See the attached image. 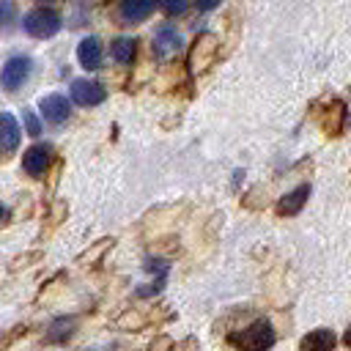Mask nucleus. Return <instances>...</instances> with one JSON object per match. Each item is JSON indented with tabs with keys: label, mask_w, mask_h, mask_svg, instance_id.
Instances as JSON below:
<instances>
[{
	"label": "nucleus",
	"mask_w": 351,
	"mask_h": 351,
	"mask_svg": "<svg viewBox=\"0 0 351 351\" xmlns=\"http://www.w3.org/2000/svg\"><path fill=\"white\" fill-rule=\"evenodd\" d=\"M228 343L239 351H269L277 343V332L269 318H255L250 326L228 335Z\"/></svg>",
	"instance_id": "obj_1"
},
{
	"label": "nucleus",
	"mask_w": 351,
	"mask_h": 351,
	"mask_svg": "<svg viewBox=\"0 0 351 351\" xmlns=\"http://www.w3.org/2000/svg\"><path fill=\"white\" fill-rule=\"evenodd\" d=\"M63 19L55 8H30L22 16V27L30 38H52L60 30Z\"/></svg>",
	"instance_id": "obj_2"
},
{
	"label": "nucleus",
	"mask_w": 351,
	"mask_h": 351,
	"mask_svg": "<svg viewBox=\"0 0 351 351\" xmlns=\"http://www.w3.org/2000/svg\"><path fill=\"white\" fill-rule=\"evenodd\" d=\"M217 47H219V41H217L214 33H208V30L200 33V36L195 38L192 49H189V71H192V74L206 71V69L214 63V58H217Z\"/></svg>",
	"instance_id": "obj_3"
},
{
	"label": "nucleus",
	"mask_w": 351,
	"mask_h": 351,
	"mask_svg": "<svg viewBox=\"0 0 351 351\" xmlns=\"http://www.w3.org/2000/svg\"><path fill=\"white\" fill-rule=\"evenodd\" d=\"M33 71V60L27 55H11L0 69V85L5 90H19Z\"/></svg>",
	"instance_id": "obj_4"
},
{
	"label": "nucleus",
	"mask_w": 351,
	"mask_h": 351,
	"mask_svg": "<svg viewBox=\"0 0 351 351\" xmlns=\"http://www.w3.org/2000/svg\"><path fill=\"white\" fill-rule=\"evenodd\" d=\"M181 47H184L181 33H178L173 25H159V27H156V33H154V38H151V49H154L156 58L167 60V58L178 55Z\"/></svg>",
	"instance_id": "obj_5"
},
{
	"label": "nucleus",
	"mask_w": 351,
	"mask_h": 351,
	"mask_svg": "<svg viewBox=\"0 0 351 351\" xmlns=\"http://www.w3.org/2000/svg\"><path fill=\"white\" fill-rule=\"evenodd\" d=\"M107 99V90L96 80H74L71 82V101L80 107H96Z\"/></svg>",
	"instance_id": "obj_6"
},
{
	"label": "nucleus",
	"mask_w": 351,
	"mask_h": 351,
	"mask_svg": "<svg viewBox=\"0 0 351 351\" xmlns=\"http://www.w3.org/2000/svg\"><path fill=\"white\" fill-rule=\"evenodd\" d=\"M38 110H41L44 121H49L52 126H60V123H66L69 115H71V101H69L63 93H49V96H44V99L38 101Z\"/></svg>",
	"instance_id": "obj_7"
},
{
	"label": "nucleus",
	"mask_w": 351,
	"mask_h": 351,
	"mask_svg": "<svg viewBox=\"0 0 351 351\" xmlns=\"http://www.w3.org/2000/svg\"><path fill=\"white\" fill-rule=\"evenodd\" d=\"M49 162H52V148L44 145V143H41V145H30V148L25 151V156H22V167H25V173L33 176V178H41V176L47 173Z\"/></svg>",
	"instance_id": "obj_8"
},
{
	"label": "nucleus",
	"mask_w": 351,
	"mask_h": 351,
	"mask_svg": "<svg viewBox=\"0 0 351 351\" xmlns=\"http://www.w3.org/2000/svg\"><path fill=\"white\" fill-rule=\"evenodd\" d=\"M77 60L85 71H96L101 66V41L96 36H85L77 44Z\"/></svg>",
	"instance_id": "obj_9"
},
{
	"label": "nucleus",
	"mask_w": 351,
	"mask_h": 351,
	"mask_svg": "<svg viewBox=\"0 0 351 351\" xmlns=\"http://www.w3.org/2000/svg\"><path fill=\"white\" fill-rule=\"evenodd\" d=\"M19 140H22V126H19L16 115L0 112V151H5V154L16 151Z\"/></svg>",
	"instance_id": "obj_10"
},
{
	"label": "nucleus",
	"mask_w": 351,
	"mask_h": 351,
	"mask_svg": "<svg viewBox=\"0 0 351 351\" xmlns=\"http://www.w3.org/2000/svg\"><path fill=\"white\" fill-rule=\"evenodd\" d=\"M307 197H310V184H299L296 189H291L288 195L280 197V203H277V214H280V217H296V214L304 208Z\"/></svg>",
	"instance_id": "obj_11"
},
{
	"label": "nucleus",
	"mask_w": 351,
	"mask_h": 351,
	"mask_svg": "<svg viewBox=\"0 0 351 351\" xmlns=\"http://www.w3.org/2000/svg\"><path fill=\"white\" fill-rule=\"evenodd\" d=\"M335 332L332 329H313V332H307L304 337H302V343H299V351H335Z\"/></svg>",
	"instance_id": "obj_12"
},
{
	"label": "nucleus",
	"mask_w": 351,
	"mask_h": 351,
	"mask_svg": "<svg viewBox=\"0 0 351 351\" xmlns=\"http://www.w3.org/2000/svg\"><path fill=\"white\" fill-rule=\"evenodd\" d=\"M154 5H156V0H121V16H123V22L134 25V22L148 19Z\"/></svg>",
	"instance_id": "obj_13"
},
{
	"label": "nucleus",
	"mask_w": 351,
	"mask_h": 351,
	"mask_svg": "<svg viewBox=\"0 0 351 351\" xmlns=\"http://www.w3.org/2000/svg\"><path fill=\"white\" fill-rule=\"evenodd\" d=\"M134 52H137V41L132 38V36H118V38H112V44H110V55L118 60V63H132L134 60Z\"/></svg>",
	"instance_id": "obj_14"
},
{
	"label": "nucleus",
	"mask_w": 351,
	"mask_h": 351,
	"mask_svg": "<svg viewBox=\"0 0 351 351\" xmlns=\"http://www.w3.org/2000/svg\"><path fill=\"white\" fill-rule=\"evenodd\" d=\"M71 332H74V318H55L49 332H47V340L49 343H63V340L71 337Z\"/></svg>",
	"instance_id": "obj_15"
},
{
	"label": "nucleus",
	"mask_w": 351,
	"mask_h": 351,
	"mask_svg": "<svg viewBox=\"0 0 351 351\" xmlns=\"http://www.w3.org/2000/svg\"><path fill=\"white\" fill-rule=\"evenodd\" d=\"M16 19V3L14 0H0V27H8Z\"/></svg>",
	"instance_id": "obj_16"
},
{
	"label": "nucleus",
	"mask_w": 351,
	"mask_h": 351,
	"mask_svg": "<svg viewBox=\"0 0 351 351\" xmlns=\"http://www.w3.org/2000/svg\"><path fill=\"white\" fill-rule=\"evenodd\" d=\"M167 16H181L186 11V0H156Z\"/></svg>",
	"instance_id": "obj_17"
},
{
	"label": "nucleus",
	"mask_w": 351,
	"mask_h": 351,
	"mask_svg": "<svg viewBox=\"0 0 351 351\" xmlns=\"http://www.w3.org/2000/svg\"><path fill=\"white\" fill-rule=\"evenodd\" d=\"M22 335H25V326H14V332H5V335H0V351H3L8 343H16Z\"/></svg>",
	"instance_id": "obj_18"
},
{
	"label": "nucleus",
	"mask_w": 351,
	"mask_h": 351,
	"mask_svg": "<svg viewBox=\"0 0 351 351\" xmlns=\"http://www.w3.org/2000/svg\"><path fill=\"white\" fill-rule=\"evenodd\" d=\"M25 126H27V132H30L33 137H38V134H41V121H38V118H36L30 110L25 112Z\"/></svg>",
	"instance_id": "obj_19"
},
{
	"label": "nucleus",
	"mask_w": 351,
	"mask_h": 351,
	"mask_svg": "<svg viewBox=\"0 0 351 351\" xmlns=\"http://www.w3.org/2000/svg\"><path fill=\"white\" fill-rule=\"evenodd\" d=\"M195 5H197V11H214L219 5V0H195Z\"/></svg>",
	"instance_id": "obj_20"
},
{
	"label": "nucleus",
	"mask_w": 351,
	"mask_h": 351,
	"mask_svg": "<svg viewBox=\"0 0 351 351\" xmlns=\"http://www.w3.org/2000/svg\"><path fill=\"white\" fill-rule=\"evenodd\" d=\"M343 343L351 348V326H348V332H346V337H343Z\"/></svg>",
	"instance_id": "obj_21"
},
{
	"label": "nucleus",
	"mask_w": 351,
	"mask_h": 351,
	"mask_svg": "<svg viewBox=\"0 0 351 351\" xmlns=\"http://www.w3.org/2000/svg\"><path fill=\"white\" fill-rule=\"evenodd\" d=\"M3 217H5V206L0 203V219H3Z\"/></svg>",
	"instance_id": "obj_22"
},
{
	"label": "nucleus",
	"mask_w": 351,
	"mask_h": 351,
	"mask_svg": "<svg viewBox=\"0 0 351 351\" xmlns=\"http://www.w3.org/2000/svg\"><path fill=\"white\" fill-rule=\"evenodd\" d=\"M44 3H55V0H44Z\"/></svg>",
	"instance_id": "obj_23"
}]
</instances>
